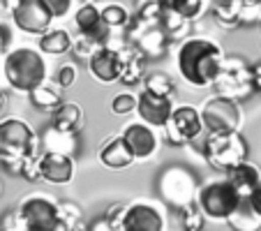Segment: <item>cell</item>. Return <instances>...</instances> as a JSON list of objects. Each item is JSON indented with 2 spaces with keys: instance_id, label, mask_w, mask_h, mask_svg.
<instances>
[{
  "instance_id": "obj_24",
  "label": "cell",
  "mask_w": 261,
  "mask_h": 231,
  "mask_svg": "<svg viewBox=\"0 0 261 231\" xmlns=\"http://www.w3.org/2000/svg\"><path fill=\"white\" fill-rule=\"evenodd\" d=\"M162 5H160V0H137V21L141 28H150L155 25L158 21H162Z\"/></svg>"
},
{
  "instance_id": "obj_2",
  "label": "cell",
  "mask_w": 261,
  "mask_h": 231,
  "mask_svg": "<svg viewBox=\"0 0 261 231\" xmlns=\"http://www.w3.org/2000/svg\"><path fill=\"white\" fill-rule=\"evenodd\" d=\"M30 152H40V137L23 118L0 120V167L12 176L21 173V164Z\"/></svg>"
},
{
  "instance_id": "obj_27",
  "label": "cell",
  "mask_w": 261,
  "mask_h": 231,
  "mask_svg": "<svg viewBox=\"0 0 261 231\" xmlns=\"http://www.w3.org/2000/svg\"><path fill=\"white\" fill-rule=\"evenodd\" d=\"M19 176L23 178V181H28V183L42 181V155L40 152H30L28 158L23 160Z\"/></svg>"
},
{
  "instance_id": "obj_16",
  "label": "cell",
  "mask_w": 261,
  "mask_h": 231,
  "mask_svg": "<svg viewBox=\"0 0 261 231\" xmlns=\"http://www.w3.org/2000/svg\"><path fill=\"white\" fill-rule=\"evenodd\" d=\"M134 160L137 158H134V152L129 150L123 134L107 139V141L102 143V148H99V162L107 169H125V167H129V164H134Z\"/></svg>"
},
{
  "instance_id": "obj_25",
  "label": "cell",
  "mask_w": 261,
  "mask_h": 231,
  "mask_svg": "<svg viewBox=\"0 0 261 231\" xmlns=\"http://www.w3.org/2000/svg\"><path fill=\"white\" fill-rule=\"evenodd\" d=\"M102 19L109 28H127V23L132 21V16H129V12L125 10L123 5L111 3V5H107L102 10Z\"/></svg>"
},
{
  "instance_id": "obj_26",
  "label": "cell",
  "mask_w": 261,
  "mask_h": 231,
  "mask_svg": "<svg viewBox=\"0 0 261 231\" xmlns=\"http://www.w3.org/2000/svg\"><path fill=\"white\" fill-rule=\"evenodd\" d=\"M143 86H146V90H153V93H158V95H167V97L173 95V81L162 72L148 74L146 79H143Z\"/></svg>"
},
{
  "instance_id": "obj_8",
  "label": "cell",
  "mask_w": 261,
  "mask_h": 231,
  "mask_svg": "<svg viewBox=\"0 0 261 231\" xmlns=\"http://www.w3.org/2000/svg\"><path fill=\"white\" fill-rule=\"evenodd\" d=\"M201 111H197L194 107H176L169 123L164 125V141L169 146H182L188 141H194L201 134Z\"/></svg>"
},
{
  "instance_id": "obj_6",
  "label": "cell",
  "mask_w": 261,
  "mask_h": 231,
  "mask_svg": "<svg viewBox=\"0 0 261 231\" xmlns=\"http://www.w3.org/2000/svg\"><path fill=\"white\" fill-rule=\"evenodd\" d=\"M21 229L28 231H63L65 224L60 222L58 203H54L49 197H28L19 206Z\"/></svg>"
},
{
  "instance_id": "obj_30",
  "label": "cell",
  "mask_w": 261,
  "mask_h": 231,
  "mask_svg": "<svg viewBox=\"0 0 261 231\" xmlns=\"http://www.w3.org/2000/svg\"><path fill=\"white\" fill-rule=\"evenodd\" d=\"M137 104H139V97H134L132 93H118L111 99V111L118 113V116H125V113L134 111Z\"/></svg>"
},
{
  "instance_id": "obj_1",
  "label": "cell",
  "mask_w": 261,
  "mask_h": 231,
  "mask_svg": "<svg viewBox=\"0 0 261 231\" xmlns=\"http://www.w3.org/2000/svg\"><path fill=\"white\" fill-rule=\"evenodd\" d=\"M224 65L222 49L211 40L194 37L188 40L178 51V69L182 79L192 86H211L217 84Z\"/></svg>"
},
{
  "instance_id": "obj_7",
  "label": "cell",
  "mask_w": 261,
  "mask_h": 231,
  "mask_svg": "<svg viewBox=\"0 0 261 231\" xmlns=\"http://www.w3.org/2000/svg\"><path fill=\"white\" fill-rule=\"evenodd\" d=\"M201 120L208 132H229V130H241L243 113L231 95H217L206 102Z\"/></svg>"
},
{
  "instance_id": "obj_33",
  "label": "cell",
  "mask_w": 261,
  "mask_h": 231,
  "mask_svg": "<svg viewBox=\"0 0 261 231\" xmlns=\"http://www.w3.org/2000/svg\"><path fill=\"white\" fill-rule=\"evenodd\" d=\"M44 3L56 19H58V16H65L69 12V7H72V0H44Z\"/></svg>"
},
{
  "instance_id": "obj_4",
  "label": "cell",
  "mask_w": 261,
  "mask_h": 231,
  "mask_svg": "<svg viewBox=\"0 0 261 231\" xmlns=\"http://www.w3.org/2000/svg\"><path fill=\"white\" fill-rule=\"evenodd\" d=\"M250 155L247 139L241 134V130H229V132H211L203 141V158L208 167L215 171L229 173L233 167L245 162Z\"/></svg>"
},
{
  "instance_id": "obj_17",
  "label": "cell",
  "mask_w": 261,
  "mask_h": 231,
  "mask_svg": "<svg viewBox=\"0 0 261 231\" xmlns=\"http://www.w3.org/2000/svg\"><path fill=\"white\" fill-rule=\"evenodd\" d=\"M30 97V104L35 109H40V111H46V113H56L60 109V104L65 102L63 99V88L56 84H49V81H42L37 88H33L28 93Z\"/></svg>"
},
{
  "instance_id": "obj_36",
  "label": "cell",
  "mask_w": 261,
  "mask_h": 231,
  "mask_svg": "<svg viewBox=\"0 0 261 231\" xmlns=\"http://www.w3.org/2000/svg\"><path fill=\"white\" fill-rule=\"evenodd\" d=\"M250 72H252V88H254L256 93H261V63L250 67Z\"/></svg>"
},
{
  "instance_id": "obj_12",
  "label": "cell",
  "mask_w": 261,
  "mask_h": 231,
  "mask_svg": "<svg viewBox=\"0 0 261 231\" xmlns=\"http://www.w3.org/2000/svg\"><path fill=\"white\" fill-rule=\"evenodd\" d=\"M120 229H125V231H162L164 220L158 208L148 206V203H132V206H125Z\"/></svg>"
},
{
  "instance_id": "obj_15",
  "label": "cell",
  "mask_w": 261,
  "mask_h": 231,
  "mask_svg": "<svg viewBox=\"0 0 261 231\" xmlns=\"http://www.w3.org/2000/svg\"><path fill=\"white\" fill-rule=\"evenodd\" d=\"M74 23H76V30L79 35H88L93 40H97L99 44H104L109 35V25L104 23L102 19V10H97L95 5H81L76 16H74Z\"/></svg>"
},
{
  "instance_id": "obj_14",
  "label": "cell",
  "mask_w": 261,
  "mask_h": 231,
  "mask_svg": "<svg viewBox=\"0 0 261 231\" xmlns=\"http://www.w3.org/2000/svg\"><path fill=\"white\" fill-rule=\"evenodd\" d=\"M123 139L137 160H146L158 150V134L148 123H129L123 130Z\"/></svg>"
},
{
  "instance_id": "obj_21",
  "label": "cell",
  "mask_w": 261,
  "mask_h": 231,
  "mask_svg": "<svg viewBox=\"0 0 261 231\" xmlns=\"http://www.w3.org/2000/svg\"><path fill=\"white\" fill-rule=\"evenodd\" d=\"M164 46H167V33L160 30V28H155V25L146 28L137 37V49L141 51L146 58H155V56H160L164 51Z\"/></svg>"
},
{
  "instance_id": "obj_10",
  "label": "cell",
  "mask_w": 261,
  "mask_h": 231,
  "mask_svg": "<svg viewBox=\"0 0 261 231\" xmlns=\"http://www.w3.org/2000/svg\"><path fill=\"white\" fill-rule=\"evenodd\" d=\"M125 67V56H120L116 49L102 44L88 60V69L97 81L102 84H114V81H120V74H123Z\"/></svg>"
},
{
  "instance_id": "obj_23",
  "label": "cell",
  "mask_w": 261,
  "mask_h": 231,
  "mask_svg": "<svg viewBox=\"0 0 261 231\" xmlns=\"http://www.w3.org/2000/svg\"><path fill=\"white\" fill-rule=\"evenodd\" d=\"M241 12H243V0H222L213 7V19L222 25V28H233L241 23Z\"/></svg>"
},
{
  "instance_id": "obj_37",
  "label": "cell",
  "mask_w": 261,
  "mask_h": 231,
  "mask_svg": "<svg viewBox=\"0 0 261 231\" xmlns=\"http://www.w3.org/2000/svg\"><path fill=\"white\" fill-rule=\"evenodd\" d=\"M21 0H0V14H14Z\"/></svg>"
},
{
  "instance_id": "obj_13",
  "label": "cell",
  "mask_w": 261,
  "mask_h": 231,
  "mask_svg": "<svg viewBox=\"0 0 261 231\" xmlns=\"http://www.w3.org/2000/svg\"><path fill=\"white\" fill-rule=\"evenodd\" d=\"M74 178V160L67 152L46 150L42 152V181L51 185H67Z\"/></svg>"
},
{
  "instance_id": "obj_29",
  "label": "cell",
  "mask_w": 261,
  "mask_h": 231,
  "mask_svg": "<svg viewBox=\"0 0 261 231\" xmlns=\"http://www.w3.org/2000/svg\"><path fill=\"white\" fill-rule=\"evenodd\" d=\"M99 46L102 44H99L97 40H93V37H88V35H79V37L72 42L74 56H76V58H86V60H90V56H93Z\"/></svg>"
},
{
  "instance_id": "obj_22",
  "label": "cell",
  "mask_w": 261,
  "mask_h": 231,
  "mask_svg": "<svg viewBox=\"0 0 261 231\" xmlns=\"http://www.w3.org/2000/svg\"><path fill=\"white\" fill-rule=\"evenodd\" d=\"M72 49V37L67 30L56 28V30H46L44 35H40V51L49 56H63Z\"/></svg>"
},
{
  "instance_id": "obj_11",
  "label": "cell",
  "mask_w": 261,
  "mask_h": 231,
  "mask_svg": "<svg viewBox=\"0 0 261 231\" xmlns=\"http://www.w3.org/2000/svg\"><path fill=\"white\" fill-rule=\"evenodd\" d=\"M137 111L143 123H148L150 127H164L173 113V104L171 97H167V95H158L153 90L143 88L141 95H139Z\"/></svg>"
},
{
  "instance_id": "obj_38",
  "label": "cell",
  "mask_w": 261,
  "mask_h": 231,
  "mask_svg": "<svg viewBox=\"0 0 261 231\" xmlns=\"http://www.w3.org/2000/svg\"><path fill=\"white\" fill-rule=\"evenodd\" d=\"M178 0H160V5H162V10H173L176 7Z\"/></svg>"
},
{
  "instance_id": "obj_3",
  "label": "cell",
  "mask_w": 261,
  "mask_h": 231,
  "mask_svg": "<svg viewBox=\"0 0 261 231\" xmlns=\"http://www.w3.org/2000/svg\"><path fill=\"white\" fill-rule=\"evenodd\" d=\"M3 72H5L7 84L19 93H30L42 81H46L44 58H42L40 51L30 49V46L10 51L5 56V63H3Z\"/></svg>"
},
{
  "instance_id": "obj_5",
  "label": "cell",
  "mask_w": 261,
  "mask_h": 231,
  "mask_svg": "<svg viewBox=\"0 0 261 231\" xmlns=\"http://www.w3.org/2000/svg\"><path fill=\"white\" fill-rule=\"evenodd\" d=\"M241 201L243 197L231 185V181L208 183L197 192L199 208L203 211V215L213 217V220H229L231 215H236V211L241 208Z\"/></svg>"
},
{
  "instance_id": "obj_34",
  "label": "cell",
  "mask_w": 261,
  "mask_h": 231,
  "mask_svg": "<svg viewBox=\"0 0 261 231\" xmlns=\"http://www.w3.org/2000/svg\"><path fill=\"white\" fill-rule=\"evenodd\" d=\"M10 44H12V30L7 23H0V56L10 54Z\"/></svg>"
},
{
  "instance_id": "obj_18",
  "label": "cell",
  "mask_w": 261,
  "mask_h": 231,
  "mask_svg": "<svg viewBox=\"0 0 261 231\" xmlns=\"http://www.w3.org/2000/svg\"><path fill=\"white\" fill-rule=\"evenodd\" d=\"M227 176H229L231 185L236 187L238 194H241L243 199H247L252 192L261 185V169H256L254 164H250L247 160L245 162H241L238 167H233Z\"/></svg>"
},
{
  "instance_id": "obj_9",
  "label": "cell",
  "mask_w": 261,
  "mask_h": 231,
  "mask_svg": "<svg viewBox=\"0 0 261 231\" xmlns=\"http://www.w3.org/2000/svg\"><path fill=\"white\" fill-rule=\"evenodd\" d=\"M12 19H14V25L21 33L44 35L56 16L51 14V10L46 7L44 0H21L19 7L12 14Z\"/></svg>"
},
{
  "instance_id": "obj_28",
  "label": "cell",
  "mask_w": 261,
  "mask_h": 231,
  "mask_svg": "<svg viewBox=\"0 0 261 231\" xmlns=\"http://www.w3.org/2000/svg\"><path fill=\"white\" fill-rule=\"evenodd\" d=\"M182 213V226L190 231H197L203 226V211L199 208V203H185L180 208Z\"/></svg>"
},
{
  "instance_id": "obj_31",
  "label": "cell",
  "mask_w": 261,
  "mask_h": 231,
  "mask_svg": "<svg viewBox=\"0 0 261 231\" xmlns=\"http://www.w3.org/2000/svg\"><path fill=\"white\" fill-rule=\"evenodd\" d=\"M58 215H60V222L65 224V229H74L76 222L81 220V208L74 206V203H58Z\"/></svg>"
},
{
  "instance_id": "obj_32",
  "label": "cell",
  "mask_w": 261,
  "mask_h": 231,
  "mask_svg": "<svg viewBox=\"0 0 261 231\" xmlns=\"http://www.w3.org/2000/svg\"><path fill=\"white\" fill-rule=\"evenodd\" d=\"M56 81H58L60 88H69V86H74V81H76V67L74 65H63V67L58 69V74H56Z\"/></svg>"
},
{
  "instance_id": "obj_35",
  "label": "cell",
  "mask_w": 261,
  "mask_h": 231,
  "mask_svg": "<svg viewBox=\"0 0 261 231\" xmlns=\"http://www.w3.org/2000/svg\"><path fill=\"white\" fill-rule=\"evenodd\" d=\"M247 201H250V208H252V213H254L256 217H261V185L256 187L254 192H252L250 197H247Z\"/></svg>"
},
{
  "instance_id": "obj_39",
  "label": "cell",
  "mask_w": 261,
  "mask_h": 231,
  "mask_svg": "<svg viewBox=\"0 0 261 231\" xmlns=\"http://www.w3.org/2000/svg\"><path fill=\"white\" fill-rule=\"evenodd\" d=\"M5 104H7V93L3 88H0V111L5 109Z\"/></svg>"
},
{
  "instance_id": "obj_19",
  "label": "cell",
  "mask_w": 261,
  "mask_h": 231,
  "mask_svg": "<svg viewBox=\"0 0 261 231\" xmlns=\"http://www.w3.org/2000/svg\"><path fill=\"white\" fill-rule=\"evenodd\" d=\"M84 125V111L76 102H63L54 113V130L60 134H76Z\"/></svg>"
},
{
  "instance_id": "obj_20",
  "label": "cell",
  "mask_w": 261,
  "mask_h": 231,
  "mask_svg": "<svg viewBox=\"0 0 261 231\" xmlns=\"http://www.w3.org/2000/svg\"><path fill=\"white\" fill-rule=\"evenodd\" d=\"M143 79H146V56L139 49H132L125 56V67L123 74H120V81L132 88V86L143 84Z\"/></svg>"
}]
</instances>
